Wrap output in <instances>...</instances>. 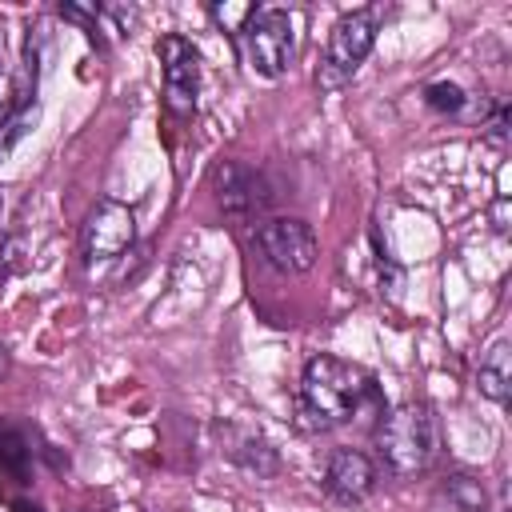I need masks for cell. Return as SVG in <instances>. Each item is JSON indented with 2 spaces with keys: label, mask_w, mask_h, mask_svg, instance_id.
I'll return each instance as SVG.
<instances>
[{
  "label": "cell",
  "mask_w": 512,
  "mask_h": 512,
  "mask_svg": "<svg viewBox=\"0 0 512 512\" xmlns=\"http://www.w3.org/2000/svg\"><path fill=\"white\" fill-rule=\"evenodd\" d=\"M4 372H8V348L0 344V376H4Z\"/></svg>",
  "instance_id": "obj_19"
},
{
  "label": "cell",
  "mask_w": 512,
  "mask_h": 512,
  "mask_svg": "<svg viewBox=\"0 0 512 512\" xmlns=\"http://www.w3.org/2000/svg\"><path fill=\"white\" fill-rule=\"evenodd\" d=\"M376 488V464L360 448H336L324 464V492L336 504H360Z\"/></svg>",
  "instance_id": "obj_9"
},
{
  "label": "cell",
  "mask_w": 512,
  "mask_h": 512,
  "mask_svg": "<svg viewBox=\"0 0 512 512\" xmlns=\"http://www.w3.org/2000/svg\"><path fill=\"white\" fill-rule=\"evenodd\" d=\"M376 396V380L368 368L340 360V356H312L300 372V416H308V428H336L348 424L368 400Z\"/></svg>",
  "instance_id": "obj_1"
},
{
  "label": "cell",
  "mask_w": 512,
  "mask_h": 512,
  "mask_svg": "<svg viewBox=\"0 0 512 512\" xmlns=\"http://www.w3.org/2000/svg\"><path fill=\"white\" fill-rule=\"evenodd\" d=\"M8 508H12V512H44L40 504H32V500H24V496H8Z\"/></svg>",
  "instance_id": "obj_17"
},
{
  "label": "cell",
  "mask_w": 512,
  "mask_h": 512,
  "mask_svg": "<svg viewBox=\"0 0 512 512\" xmlns=\"http://www.w3.org/2000/svg\"><path fill=\"white\" fill-rule=\"evenodd\" d=\"M424 104L436 108V112H460L464 108V88L448 84V80H436V84L424 88Z\"/></svg>",
  "instance_id": "obj_14"
},
{
  "label": "cell",
  "mask_w": 512,
  "mask_h": 512,
  "mask_svg": "<svg viewBox=\"0 0 512 512\" xmlns=\"http://www.w3.org/2000/svg\"><path fill=\"white\" fill-rule=\"evenodd\" d=\"M504 208H508V200L500 196V200H496V208H492V220H496V232H508V228H504Z\"/></svg>",
  "instance_id": "obj_18"
},
{
  "label": "cell",
  "mask_w": 512,
  "mask_h": 512,
  "mask_svg": "<svg viewBox=\"0 0 512 512\" xmlns=\"http://www.w3.org/2000/svg\"><path fill=\"white\" fill-rule=\"evenodd\" d=\"M212 188H216V200L228 216H252V212H264L272 192L264 184V176L256 168H244L236 160H224L212 168Z\"/></svg>",
  "instance_id": "obj_8"
},
{
  "label": "cell",
  "mask_w": 512,
  "mask_h": 512,
  "mask_svg": "<svg viewBox=\"0 0 512 512\" xmlns=\"http://www.w3.org/2000/svg\"><path fill=\"white\" fill-rule=\"evenodd\" d=\"M0 208H4V200H0Z\"/></svg>",
  "instance_id": "obj_21"
},
{
  "label": "cell",
  "mask_w": 512,
  "mask_h": 512,
  "mask_svg": "<svg viewBox=\"0 0 512 512\" xmlns=\"http://www.w3.org/2000/svg\"><path fill=\"white\" fill-rule=\"evenodd\" d=\"M240 40H244L248 64L260 76L280 80L296 52V16L284 8H252L248 20L240 24Z\"/></svg>",
  "instance_id": "obj_3"
},
{
  "label": "cell",
  "mask_w": 512,
  "mask_h": 512,
  "mask_svg": "<svg viewBox=\"0 0 512 512\" xmlns=\"http://www.w3.org/2000/svg\"><path fill=\"white\" fill-rule=\"evenodd\" d=\"M504 132H508V108H504V104H496L492 120L484 124V136H488L492 144H504Z\"/></svg>",
  "instance_id": "obj_16"
},
{
  "label": "cell",
  "mask_w": 512,
  "mask_h": 512,
  "mask_svg": "<svg viewBox=\"0 0 512 512\" xmlns=\"http://www.w3.org/2000/svg\"><path fill=\"white\" fill-rule=\"evenodd\" d=\"M60 16H64V20H76V24H84V28H88V40L104 48V36H100V16H96V8H80V4H60Z\"/></svg>",
  "instance_id": "obj_15"
},
{
  "label": "cell",
  "mask_w": 512,
  "mask_h": 512,
  "mask_svg": "<svg viewBox=\"0 0 512 512\" xmlns=\"http://www.w3.org/2000/svg\"><path fill=\"white\" fill-rule=\"evenodd\" d=\"M376 24H380V12L376 8H360V12H348L332 24V36H328V56L320 64V88H340L344 80L356 76V68L364 64V56L372 52L376 44Z\"/></svg>",
  "instance_id": "obj_4"
},
{
  "label": "cell",
  "mask_w": 512,
  "mask_h": 512,
  "mask_svg": "<svg viewBox=\"0 0 512 512\" xmlns=\"http://www.w3.org/2000/svg\"><path fill=\"white\" fill-rule=\"evenodd\" d=\"M496 512H508V508H504V504H496Z\"/></svg>",
  "instance_id": "obj_20"
},
{
  "label": "cell",
  "mask_w": 512,
  "mask_h": 512,
  "mask_svg": "<svg viewBox=\"0 0 512 512\" xmlns=\"http://www.w3.org/2000/svg\"><path fill=\"white\" fill-rule=\"evenodd\" d=\"M380 464L392 476H420L440 456V420L424 400H404L376 428Z\"/></svg>",
  "instance_id": "obj_2"
},
{
  "label": "cell",
  "mask_w": 512,
  "mask_h": 512,
  "mask_svg": "<svg viewBox=\"0 0 512 512\" xmlns=\"http://www.w3.org/2000/svg\"><path fill=\"white\" fill-rule=\"evenodd\" d=\"M36 116H40V104L32 100V104H24L20 112H12V116L4 120V128H0V156H8V152H12V144L28 136V128L36 124Z\"/></svg>",
  "instance_id": "obj_13"
},
{
  "label": "cell",
  "mask_w": 512,
  "mask_h": 512,
  "mask_svg": "<svg viewBox=\"0 0 512 512\" xmlns=\"http://www.w3.org/2000/svg\"><path fill=\"white\" fill-rule=\"evenodd\" d=\"M476 388H480V396L508 404V392H512V344L508 340L488 344V352L480 356V368H476Z\"/></svg>",
  "instance_id": "obj_11"
},
{
  "label": "cell",
  "mask_w": 512,
  "mask_h": 512,
  "mask_svg": "<svg viewBox=\"0 0 512 512\" xmlns=\"http://www.w3.org/2000/svg\"><path fill=\"white\" fill-rule=\"evenodd\" d=\"M160 52V76H164V104L172 116H192L196 112V92H200V56L192 40L168 32L156 44Z\"/></svg>",
  "instance_id": "obj_6"
},
{
  "label": "cell",
  "mask_w": 512,
  "mask_h": 512,
  "mask_svg": "<svg viewBox=\"0 0 512 512\" xmlns=\"http://www.w3.org/2000/svg\"><path fill=\"white\" fill-rule=\"evenodd\" d=\"M428 512H488V492L472 472H448L428 500Z\"/></svg>",
  "instance_id": "obj_10"
},
{
  "label": "cell",
  "mask_w": 512,
  "mask_h": 512,
  "mask_svg": "<svg viewBox=\"0 0 512 512\" xmlns=\"http://www.w3.org/2000/svg\"><path fill=\"white\" fill-rule=\"evenodd\" d=\"M256 248L276 272H288V276L308 272L316 264V256H320V240H316L312 224L300 220V216H268V220H260L256 224Z\"/></svg>",
  "instance_id": "obj_5"
},
{
  "label": "cell",
  "mask_w": 512,
  "mask_h": 512,
  "mask_svg": "<svg viewBox=\"0 0 512 512\" xmlns=\"http://www.w3.org/2000/svg\"><path fill=\"white\" fill-rule=\"evenodd\" d=\"M32 456H36L32 436H28L20 424L0 420V476L28 484V476H32Z\"/></svg>",
  "instance_id": "obj_12"
},
{
  "label": "cell",
  "mask_w": 512,
  "mask_h": 512,
  "mask_svg": "<svg viewBox=\"0 0 512 512\" xmlns=\"http://www.w3.org/2000/svg\"><path fill=\"white\" fill-rule=\"evenodd\" d=\"M136 240V216L128 204L120 200H96L92 212L84 216V228H80V248L92 264L100 260H116L124 248H132Z\"/></svg>",
  "instance_id": "obj_7"
}]
</instances>
